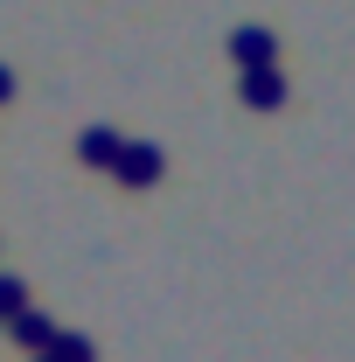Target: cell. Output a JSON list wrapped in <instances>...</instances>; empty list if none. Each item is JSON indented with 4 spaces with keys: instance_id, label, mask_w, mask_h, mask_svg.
Returning <instances> with one entry per match:
<instances>
[]
</instances>
